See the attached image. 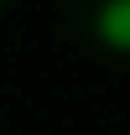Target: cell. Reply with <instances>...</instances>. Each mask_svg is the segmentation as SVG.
Returning a JSON list of instances; mask_svg holds the SVG:
<instances>
[{
  "label": "cell",
  "instance_id": "obj_1",
  "mask_svg": "<svg viewBox=\"0 0 130 135\" xmlns=\"http://www.w3.org/2000/svg\"><path fill=\"white\" fill-rule=\"evenodd\" d=\"M99 42L114 52H130V0H104L99 5Z\"/></svg>",
  "mask_w": 130,
  "mask_h": 135
}]
</instances>
